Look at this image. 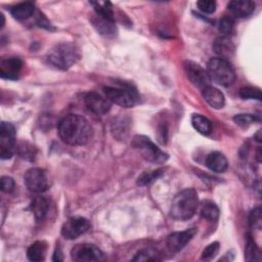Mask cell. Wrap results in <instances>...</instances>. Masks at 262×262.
<instances>
[{"label":"cell","mask_w":262,"mask_h":262,"mask_svg":"<svg viewBox=\"0 0 262 262\" xmlns=\"http://www.w3.org/2000/svg\"><path fill=\"white\" fill-rule=\"evenodd\" d=\"M58 135L67 144L84 145L92 138L93 129L84 117L71 114L59 121Z\"/></svg>","instance_id":"6da1fadb"},{"label":"cell","mask_w":262,"mask_h":262,"mask_svg":"<svg viewBox=\"0 0 262 262\" xmlns=\"http://www.w3.org/2000/svg\"><path fill=\"white\" fill-rule=\"evenodd\" d=\"M198 206L196 191L193 188H186L174 196L170 207V215L176 220H188L194 215Z\"/></svg>","instance_id":"7a4b0ae2"},{"label":"cell","mask_w":262,"mask_h":262,"mask_svg":"<svg viewBox=\"0 0 262 262\" xmlns=\"http://www.w3.org/2000/svg\"><path fill=\"white\" fill-rule=\"evenodd\" d=\"M52 67L59 70H68L80 58V51L73 43H60L54 46L46 56Z\"/></svg>","instance_id":"3957f363"},{"label":"cell","mask_w":262,"mask_h":262,"mask_svg":"<svg viewBox=\"0 0 262 262\" xmlns=\"http://www.w3.org/2000/svg\"><path fill=\"white\" fill-rule=\"evenodd\" d=\"M207 72L211 80L222 86H229L235 81V72L229 61L224 58L214 57L207 63Z\"/></svg>","instance_id":"277c9868"},{"label":"cell","mask_w":262,"mask_h":262,"mask_svg":"<svg viewBox=\"0 0 262 262\" xmlns=\"http://www.w3.org/2000/svg\"><path fill=\"white\" fill-rule=\"evenodd\" d=\"M105 97L111 101L123 107H132L138 99L136 91L130 87H113L103 88Z\"/></svg>","instance_id":"5b68a950"},{"label":"cell","mask_w":262,"mask_h":262,"mask_svg":"<svg viewBox=\"0 0 262 262\" xmlns=\"http://www.w3.org/2000/svg\"><path fill=\"white\" fill-rule=\"evenodd\" d=\"M133 145L139 150L141 156L152 163H163L168 159L167 154L162 151L156 144H154L148 137L137 135L133 139Z\"/></svg>","instance_id":"8992f818"},{"label":"cell","mask_w":262,"mask_h":262,"mask_svg":"<svg viewBox=\"0 0 262 262\" xmlns=\"http://www.w3.org/2000/svg\"><path fill=\"white\" fill-rule=\"evenodd\" d=\"M15 151V129L13 125L2 122L0 126V156L3 160L9 159Z\"/></svg>","instance_id":"52a82bcc"},{"label":"cell","mask_w":262,"mask_h":262,"mask_svg":"<svg viewBox=\"0 0 262 262\" xmlns=\"http://www.w3.org/2000/svg\"><path fill=\"white\" fill-rule=\"evenodd\" d=\"M71 257L74 261L78 262L101 261L104 259L102 251L91 244L76 245L71 251Z\"/></svg>","instance_id":"ba28073f"},{"label":"cell","mask_w":262,"mask_h":262,"mask_svg":"<svg viewBox=\"0 0 262 262\" xmlns=\"http://www.w3.org/2000/svg\"><path fill=\"white\" fill-rule=\"evenodd\" d=\"M24 180L29 190L36 193H41L46 191L49 186L46 173L44 172V170L40 168L29 169L24 176Z\"/></svg>","instance_id":"9c48e42d"},{"label":"cell","mask_w":262,"mask_h":262,"mask_svg":"<svg viewBox=\"0 0 262 262\" xmlns=\"http://www.w3.org/2000/svg\"><path fill=\"white\" fill-rule=\"evenodd\" d=\"M183 67L188 80L195 87L204 89L205 87L210 85L211 79L209 77V74L200 64L190 60H186L183 63Z\"/></svg>","instance_id":"30bf717a"},{"label":"cell","mask_w":262,"mask_h":262,"mask_svg":"<svg viewBox=\"0 0 262 262\" xmlns=\"http://www.w3.org/2000/svg\"><path fill=\"white\" fill-rule=\"evenodd\" d=\"M90 228L89 221L84 217H71L61 227V234L67 239H75Z\"/></svg>","instance_id":"8fae6325"},{"label":"cell","mask_w":262,"mask_h":262,"mask_svg":"<svg viewBox=\"0 0 262 262\" xmlns=\"http://www.w3.org/2000/svg\"><path fill=\"white\" fill-rule=\"evenodd\" d=\"M86 107L97 116H103L111 110V101L95 92H89L84 96Z\"/></svg>","instance_id":"7c38bea8"},{"label":"cell","mask_w":262,"mask_h":262,"mask_svg":"<svg viewBox=\"0 0 262 262\" xmlns=\"http://www.w3.org/2000/svg\"><path fill=\"white\" fill-rule=\"evenodd\" d=\"M195 232V228H189L184 231H177L171 233L170 235H168L166 241L168 250L173 253L181 251L192 239Z\"/></svg>","instance_id":"4fadbf2b"},{"label":"cell","mask_w":262,"mask_h":262,"mask_svg":"<svg viewBox=\"0 0 262 262\" xmlns=\"http://www.w3.org/2000/svg\"><path fill=\"white\" fill-rule=\"evenodd\" d=\"M23 61L17 57L3 58L0 63V75L4 79L14 80L19 76Z\"/></svg>","instance_id":"5bb4252c"},{"label":"cell","mask_w":262,"mask_h":262,"mask_svg":"<svg viewBox=\"0 0 262 262\" xmlns=\"http://www.w3.org/2000/svg\"><path fill=\"white\" fill-rule=\"evenodd\" d=\"M227 8L235 17H247L253 13L255 3L249 0H233L228 3Z\"/></svg>","instance_id":"9a60e30c"},{"label":"cell","mask_w":262,"mask_h":262,"mask_svg":"<svg viewBox=\"0 0 262 262\" xmlns=\"http://www.w3.org/2000/svg\"><path fill=\"white\" fill-rule=\"evenodd\" d=\"M202 95L204 99L207 101V103L212 107L221 108L224 106L225 98L223 93L219 89L209 85L202 89Z\"/></svg>","instance_id":"2e32d148"},{"label":"cell","mask_w":262,"mask_h":262,"mask_svg":"<svg viewBox=\"0 0 262 262\" xmlns=\"http://www.w3.org/2000/svg\"><path fill=\"white\" fill-rule=\"evenodd\" d=\"M206 166L213 172L223 173L227 169L228 162L223 154L220 151H213L207 156Z\"/></svg>","instance_id":"e0dca14e"},{"label":"cell","mask_w":262,"mask_h":262,"mask_svg":"<svg viewBox=\"0 0 262 262\" xmlns=\"http://www.w3.org/2000/svg\"><path fill=\"white\" fill-rule=\"evenodd\" d=\"M214 51L219 55L220 58L226 59L227 57L231 56L234 51L233 43L227 37H219L214 42Z\"/></svg>","instance_id":"ac0fdd59"},{"label":"cell","mask_w":262,"mask_h":262,"mask_svg":"<svg viewBox=\"0 0 262 262\" xmlns=\"http://www.w3.org/2000/svg\"><path fill=\"white\" fill-rule=\"evenodd\" d=\"M31 210L37 221L45 218L49 210V201L44 196H36L31 203Z\"/></svg>","instance_id":"d6986e66"},{"label":"cell","mask_w":262,"mask_h":262,"mask_svg":"<svg viewBox=\"0 0 262 262\" xmlns=\"http://www.w3.org/2000/svg\"><path fill=\"white\" fill-rule=\"evenodd\" d=\"M46 251H47L46 243L43 241H37L29 247L27 251V257L30 261L40 262L45 259Z\"/></svg>","instance_id":"ffe728a7"},{"label":"cell","mask_w":262,"mask_h":262,"mask_svg":"<svg viewBox=\"0 0 262 262\" xmlns=\"http://www.w3.org/2000/svg\"><path fill=\"white\" fill-rule=\"evenodd\" d=\"M35 11V5L32 2H23L13 6L10 10L11 15L16 19H27L33 15Z\"/></svg>","instance_id":"44dd1931"},{"label":"cell","mask_w":262,"mask_h":262,"mask_svg":"<svg viewBox=\"0 0 262 262\" xmlns=\"http://www.w3.org/2000/svg\"><path fill=\"white\" fill-rule=\"evenodd\" d=\"M191 124L193 128L203 135H209L213 129L212 122L208 118L199 114H195L191 117Z\"/></svg>","instance_id":"7402d4cb"},{"label":"cell","mask_w":262,"mask_h":262,"mask_svg":"<svg viewBox=\"0 0 262 262\" xmlns=\"http://www.w3.org/2000/svg\"><path fill=\"white\" fill-rule=\"evenodd\" d=\"M200 214L204 219L210 222H214L219 218V209L217 205L212 201H205L201 206Z\"/></svg>","instance_id":"603a6c76"},{"label":"cell","mask_w":262,"mask_h":262,"mask_svg":"<svg viewBox=\"0 0 262 262\" xmlns=\"http://www.w3.org/2000/svg\"><path fill=\"white\" fill-rule=\"evenodd\" d=\"M94 5V10L96 15L115 23V18H114V12H113V8H112V4L110 2H103V3H99V2H93L92 3Z\"/></svg>","instance_id":"cb8c5ba5"},{"label":"cell","mask_w":262,"mask_h":262,"mask_svg":"<svg viewBox=\"0 0 262 262\" xmlns=\"http://www.w3.org/2000/svg\"><path fill=\"white\" fill-rule=\"evenodd\" d=\"M92 23H93L94 27H96L97 31L100 32V34L113 35L116 32L115 23L108 21L98 15H95V17L92 19Z\"/></svg>","instance_id":"d4e9b609"},{"label":"cell","mask_w":262,"mask_h":262,"mask_svg":"<svg viewBox=\"0 0 262 262\" xmlns=\"http://www.w3.org/2000/svg\"><path fill=\"white\" fill-rule=\"evenodd\" d=\"M112 132L118 139H124L128 134V122L124 118H119L112 124Z\"/></svg>","instance_id":"484cf974"},{"label":"cell","mask_w":262,"mask_h":262,"mask_svg":"<svg viewBox=\"0 0 262 262\" xmlns=\"http://www.w3.org/2000/svg\"><path fill=\"white\" fill-rule=\"evenodd\" d=\"M245 258L247 261H260V252L251 235L248 236L245 250Z\"/></svg>","instance_id":"4316f807"},{"label":"cell","mask_w":262,"mask_h":262,"mask_svg":"<svg viewBox=\"0 0 262 262\" xmlns=\"http://www.w3.org/2000/svg\"><path fill=\"white\" fill-rule=\"evenodd\" d=\"M132 260L133 261H146V260L157 261V260H161V257L158 251L148 248V249H142L138 251Z\"/></svg>","instance_id":"83f0119b"},{"label":"cell","mask_w":262,"mask_h":262,"mask_svg":"<svg viewBox=\"0 0 262 262\" xmlns=\"http://www.w3.org/2000/svg\"><path fill=\"white\" fill-rule=\"evenodd\" d=\"M218 29L224 37L230 36L234 32V20H233V18L231 16L222 17L219 21Z\"/></svg>","instance_id":"f1b7e54d"},{"label":"cell","mask_w":262,"mask_h":262,"mask_svg":"<svg viewBox=\"0 0 262 262\" xmlns=\"http://www.w3.org/2000/svg\"><path fill=\"white\" fill-rule=\"evenodd\" d=\"M238 95L243 99H261V91L258 88L247 86V87H242L238 91Z\"/></svg>","instance_id":"f546056e"},{"label":"cell","mask_w":262,"mask_h":262,"mask_svg":"<svg viewBox=\"0 0 262 262\" xmlns=\"http://www.w3.org/2000/svg\"><path fill=\"white\" fill-rule=\"evenodd\" d=\"M260 119L252 114H238L236 116L233 117V121L235 124H237L238 126H249L257 121H259Z\"/></svg>","instance_id":"4dcf8cb0"},{"label":"cell","mask_w":262,"mask_h":262,"mask_svg":"<svg viewBox=\"0 0 262 262\" xmlns=\"http://www.w3.org/2000/svg\"><path fill=\"white\" fill-rule=\"evenodd\" d=\"M162 174V170H156L151 172H144L137 178L138 185H145L157 179Z\"/></svg>","instance_id":"1f68e13d"},{"label":"cell","mask_w":262,"mask_h":262,"mask_svg":"<svg viewBox=\"0 0 262 262\" xmlns=\"http://www.w3.org/2000/svg\"><path fill=\"white\" fill-rule=\"evenodd\" d=\"M249 223L251 225L252 228L254 229H261V225H262V217H261V209L258 207L256 209H254L249 216Z\"/></svg>","instance_id":"d6a6232c"},{"label":"cell","mask_w":262,"mask_h":262,"mask_svg":"<svg viewBox=\"0 0 262 262\" xmlns=\"http://www.w3.org/2000/svg\"><path fill=\"white\" fill-rule=\"evenodd\" d=\"M218 251H219V243H217V242L212 243L204 249V251L202 253V256H201V259L205 260V261H209V260L213 259L216 256Z\"/></svg>","instance_id":"836d02e7"},{"label":"cell","mask_w":262,"mask_h":262,"mask_svg":"<svg viewBox=\"0 0 262 262\" xmlns=\"http://www.w3.org/2000/svg\"><path fill=\"white\" fill-rule=\"evenodd\" d=\"M199 9L204 13H213L216 10L217 4L215 1L212 0H200L196 3Z\"/></svg>","instance_id":"e575fe53"},{"label":"cell","mask_w":262,"mask_h":262,"mask_svg":"<svg viewBox=\"0 0 262 262\" xmlns=\"http://www.w3.org/2000/svg\"><path fill=\"white\" fill-rule=\"evenodd\" d=\"M1 190L4 191V192H11L13 189H14V180L11 178V177H8V176H3L1 177Z\"/></svg>","instance_id":"d590c367"},{"label":"cell","mask_w":262,"mask_h":262,"mask_svg":"<svg viewBox=\"0 0 262 262\" xmlns=\"http://www.w3.org/2000/svg\"><path fill=\"white\" fill-rule=\"evenodd\" d=\"M53 261H62V253L60 251L59 248H56L55 249V252L53 254V258H52Z\"/></svg>","instance_id":"8d00e7d4"},{"label":"cell","mask_w":262,"mask_h":262,"mask_svg":"<svg viewBox=\"0 0 262 262\" xmlns=\"http://www.w3.org/2000/svg\"><path fill=\"white\" fill-rule=\"evenodd\" d=\"M254 137L256 138V140H257V141H259V142H260V141H261V130H258L257 134H256Z\"/></svg>","instance_id":"74e56055"}]
</instances>
